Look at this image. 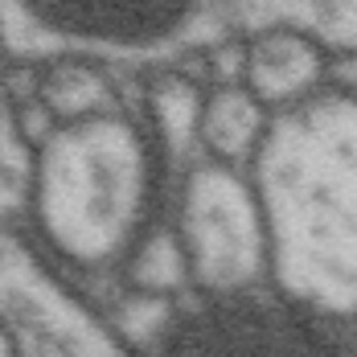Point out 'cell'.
Instances as JSON below:
<instances>
[{"instance_id": "6da1fadb", "label": "cell", "mask_w": 357, "mask_h": 357, "mask_svg": "<svg viewBox=\"0 0 357 357\" xmlns=\"http://www.w3.org/2000/svg\"><path fill=\"white\" fill-rule=\"evenodd\" d=\"M37 25L99 50H156L189 29L197 0H17Z\"/></svg>"}]
</instances>
